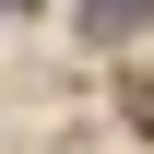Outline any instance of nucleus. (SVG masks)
<instances>
[{
	"label": "nucleus",
	"instance_id": "obj_1",
	"mask_svg": "<svg viewBox=\"0 0 154 154\" xmlns=\"http://www.w3.org/2000/svg\"><path fill=\"white\" fill-rule=\"evenodd\" d=\"M142 12H154V0H83V36H95V48H119Z\"/></svg>",
	"mask_w": 154,
	"mask_h": 154
},
{
	"label": "nucleus",
	"instance_id": "obj_2",
	"mask_svg": "<svg viewBox=\"0 0 154 154\" xmlns=\"http://www.w3.org/2000/svg\"><path fill=\"white\" fill-rule=\"evenodd\" d=\"M131 131H154V83H131Z\"/></svg>",
	"mask_w": 154,
	"mask_h": 154
}]
</instances>
